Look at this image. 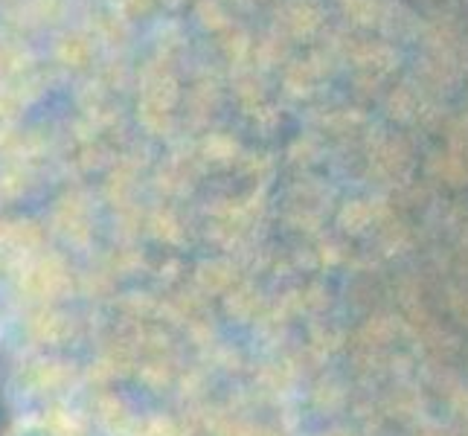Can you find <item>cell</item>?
<instances>
[{
    "mask_svg": "<svg viewBox=\"0 0 468 436\" xmlns=\"http://www.w3.org/2000/svg\"><path fill=\"white\" fill-rule=\"evenodd\" d=\"M12 436H61V433L47 422H21L12 431Z\"/></svg>",
    "mask_w": 468,
    "mask_h": 436,
    "instance_id": "6da1fadb",
    "label": "cell"
}]
</instances>
